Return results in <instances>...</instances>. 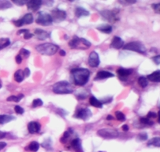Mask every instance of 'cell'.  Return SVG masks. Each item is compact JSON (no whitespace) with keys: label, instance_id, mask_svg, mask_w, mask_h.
I'll list each match as a JSON object with an SVG mask.
<instances>
[{"label":"cell","instance_id":"1","mask_svg":"<svg viewBox=\"0 0 160 152\" xmlns=\"http://www.w3.org/2000/svg\"><path fill=\"white\" fill-rule=\"evenodd\" d=\"M74 83L77 86H85L89 79L90 72L86 68H76L71 71Z\"/></svg>","mask_w":160,"mask_h":152},{"label":"cell","instance_id":"2","mask_svg":"<svg viewBox=\"0 0 160 152\" xmlns=\"http://www.w3.org/2000/svg\"><path fill=\"white\" fill-rule=\"evenodd\" d=\"M73 86L66 81H60L53 86V91L58 94H69L73 92Z\"/></svg>","mask_w":160,"mask_h":152},{"label":"cell","instance_id":"3","mask_svg":"<svg viewBox=\"0 0 160 152\" xmlns=\"http://www.w3.org/2000/svg\"><path fill=\"white\" fill-rule=\"evenodd\" d=\"M36 50L42 55L53 56V55L57 53V52L59 50V47L54 44L46 43V44H42L38 45L36 47Z\"/></svg>","mask_w":160,"mask_h":152},{"label":"cell","instance_id":"4","mask_svg":"<svg viewBox=\"0 0 160 152\" xmlns=\"http://www.w3.org/2000/svg\"><path fill=\"white\" fill-rule=\"evenodd\" d=\"M69 46L72 49H81V50H85L88 49L91 46V43L86 39L82 38V37H74L69 42Z\"/></svg>","mask_w":160,"mask_h":152},{"label":"cell","instance_id":"5","mask_svg":"<svg viewBox=\"0 0 160 152\" xmlns=\"http://www.w3.org/2000/svg\"><path fill=\"white\" fill-rule=\"evenodd\" d=\"M123 48L125 50L136 52V53H141V54H145L147 52L144 44L139 41H132L130 43H128L127 44L123 45Z\"/></svg>","mask_w":160,"mask_h":152},{"label":"cell","instance_id":"6","mask_svg":"<svg viewBox=\"0 0 160 152\" xmlns=\"http://www.w3.org/2000/svg\"><path fill=\"white\" fill-rule=\"evenodd\" d=\"M36 22L44 26H48L53 23V19L50 14L46 12H39L36 18Z\"/></svg>","mask_w":160,"mask_h":152},{"label":"cell","instance_id":"7","mask_svg":"<svg viewBox=\"0 0 160 152\" xmlns=\"http://www.w3.org/2000/svg\"><path fill=\"white\" fill-rule=\"evenodd\" d=\"M97 135L104 139H115L119 136V131L111 128H103L97 131Z\"/></svg>","mask_w":160,"mask_h":152},{"label":"cell","instance_id":"8","mask_svg":"<svg viewBox=\"0 0 160 152\" xmlns=\"http://www.w3.org/2000/svg\"><path fill=\"white\" fill-rule=\"evenodd\" d=\"M119 11H120L117 9L112 10V11H103L100 12V14L107 21L110 22H115L116 21H119V18L117 17Z\"/></svg>","mask_w":160,"mask_h":152},{"label":"cell","instance_id":"9","mask_svg":"<svg viewBox=\"0 0 160 152\" xmlns=\"http://www.w3.org/2000/svg\"><path fill=\"white\" fill-rule=\"evenodd\" d=\"M50 15L52 17V19H53V21L58 23L61 22V21H63L66 18V13H65V11L58 9V8L53 10L52 14Z\"/></svg>","mask_w":160,"mask_h":152},{"label":"cell","instance_id":"10","mask_svg":"<svg viewBox=\"0 0 160 152\" xmlns=\"http://www.w3.org/2000/svg\"><path fill=\"white\" fill-rule=\"evenodd\" d=\"M33 21V17L32 14H27L23 16V18H20V19L17 20V21H14L15 26L21 27L23 25H29L31 24Z\"/></svg>","mask_w":160,"mask_h":152},{"label":"cell","instance_id":"11","mask_svg":"<svg viewBox=\"0 0 160 152\" xmlns=\"http://www.w3.org/2000/svg\"><path fill=\"white\" fill-rule=\"evenodd\" d=\"M92 112L89 108H80L77 111L75 114V117L78 119H81L83 121H86L88 118L92 117Z\"/></svg>","mask_w":160,"mask_h":152},{"label":"cell","instance_id":"12","mask_svg":"<svg viewBox=\"0 0 160 152\" xmlns=\"http://www.w3.org/2000/svg\"><path fill=\"white\" fill-rule=\"evenodd\" d=\"M100 58H99V55L97 52L93 51L92 52L88 57V65L92 67H97L100 65Z\"/></svg>","mask_w":160,"mask_h":152},{"label":"cell","instance_id":"13","mask_svg":"<svg viewBox=\"0 0 160 152\" xmlns=\"http://www.w3.org/2000/svg\"><path fill=\"white\" fill-rule=\"evenodd\" d=\"M132 73V69H127V68H123V67H120L117 70V75L118 77L120 80H126L127 78L128 77L129 75Z\"/></svg>","mask_w":160,"mask_h":152},{"label":"cell","instance_id":"14","mask_svg":"<svg viewBox=\"0 0 160 152\" xmlns=\"http://www.w3.org/2000/svg\"><path fill=\"white\" fill-rule=\"evenodd\" d=\"M42 4V2L41 0H31L27 2V6L28 10L31 11H36L40 8Z\"/></svg>","mask_w":160,"mask_h":152},{"label":"cell","instance_id":"15","mask_svg":"<svg viewBox=\"0 0 160 152\" xmlns=\"http://www.w3.org/2000/svg\"><path fill=\"white\" fill-rule=\"evenodd\" d=\"M123 45H124V42H123V40H122L120 37H116H116H113L112 41L110 47L115 49H120L121 48H123Z\"/></svg>","mask_w":160,"mask_h":152},{"label":"cell","instance_id":"16","mask_svg":"<svg viewBox=\"0 0 160 152\" xmlns=\"http://www.w3.org/2000/svg\"><path fill=\"white\" fill-rule=\"evenodd\" d=\"M41 124L35 121H31L28 124V131L30 134H35L40 131Z\"/></svg>","mask_w":160,"mask_h":152},{"label":"cell","instance_id":"17","mask_svg":"<svg viewBox=\"0 0 160 152\" xmlns=\"http://www.w3.org/2000/svg\"><path fill=\"white\" fill-rule=\"evenodd\" d=\"M34 35L38 40H46V38L49 37V33L45 30H41V29H36L34 30Z\"/></svg>","mask_w":160,"mask_h":152},{"label":"cell","instance_id":"18","mask_svg":"<svg viewBox=\"0 0 160 152\" xmlns=\"http://www.w3.org/2000/svg\"><path fill=\"white\" fill-rule=\"evenodd\" d=\"M114 77V75L109 71H101L97 74V76L95 78V80H101V79H108V78Z\"/></svg>","mask_w":160,"mask_h":152},{"label":"cell","instance_id":"19","mask_svg":"<svg viewBox=\"0 0 160 152\" xmlns=\"http://www.w3.org/2000/svg\"><path fill=\"white\" fill-rule=\"evenodd\" d=\"M71 147H72V149H73L75 151L83 152L82 147H81V141L80 139H74L72 141V143H71Z\"/></svg>","mask_w":160,"mask_h":152},{"label":"cell","instance_id":"20","mask_svg":"<svg viewBox=\"0 0 160 152\" xmlns=\"http://www.w3.org/2000/svg\"><path fill=\"white\" fill-rule=\"evenodd\" d=\"M75 14L78 18H81V17H85V16L89 15V12L85 8H83L81 7H78L76 8L75 10Z\"/></svg>","mask_w":160,"mask_h":152},{"label":"cell","instance_id":"21","mask_svg":"<svg viewBox=\"0 0 160 152\" xmlns=\"http://www.w3.org/2000/svg\"><path fill=\"white\" fill-rule=\"evenodd\" d=\"M148 79L151 82H160V71H156L151 73L148 76Z\"/></svg>","mask_w":160,"mask_h":152},{"label":"cell","instance_id":"22","mask_svg":"<svg viewBox=\"0 0 160 152\" xmlns=\"http://www.w3.org/2000/svg\"><path fill=\"white\" fill-rule=\"evenodd\" d=\"M97 29L104 33H110L112 31V27L110 25H100L97 27Z\"/></svg>","mask_w":160,"mask_h":152},{"label":"cell","instance_id":"23","mask_svg":"<svg viewBox=\"0 0 160 152\" xmlns=\"http://www.w3.org/2000/svg\"><path fill=\"white\" fill-rule=\"evenodd\" d=\"M89 103H90V105H92V106H94V107H96V108H102L103 107L102 101H99V100L97 99V98H96L94 96L90 97Z\"/></svg>","mask_w":160,"mask_h":152},{"label":"cell","instance_id":"24","mask_svg":"<svg viewBox=\"0 0 160 152\" xmlns=\"http://www.w3.org/2000/svg\"><path fill=\"white\" fill-rule=\"evenodd\" d=\"M25 75H24V71L21 69L18 70L17 71L14 73V79L17 82H21L24 80L25 79Z\"/></svg>","mask_w":160,"mask_h":152},{"label":"cell","instance_id":"25","mask_svg":"<svg viewBox=\"0 0 160 152\" xmlns=\"http://www.w3.org/2000/svg\"><path fill=\"white\" fill-rule=\"evenodd\" d=\"M14 120V117L11 115H0V124H5Z\"/></svg>","mask_w":160,"mask_h":152},{"label":"cell","instance_id":"26","mask_svg":"<svg viewBox=\"0 0 160 152\" xmlns=\"http://www.w3.org/2000/svg\"><path fill=\"white\" fill-rule=\"evenodd\" d=\"M39 143L36 141H33L30 143L28 145V147H27V150H30L32 152H36L39 149Z\"/></svg>","mask_w":160,"mask_h":152},{"label":"cell","instance_id":"27","mask_svg":"<svg viewBox=\"0 0 160 152\" xmlns=\"http://www.w3.org/2000/svg\"><path fill=\"white\" fill-rule=\"evenodd\" d=\"M148 146L160 147V137H154L148 142Z\"/></svg>","mask_w":160,"mask_h":152},{"label":"cell","instance_id":"28","mask_svg":"<svg viewBox=\"0 0 160 152\" xmlns=\"http://www.w3.org/2000/svg\"><path fill=\"white\" fill-rule=\"evenodd\" d=\"M24 98L23 94H18V95H12L7 98V101H11V102H19L22 98Z\"/></svg>","mask_w":160,"mask_h":152},{"label":"cell","instance_id":"29","mask_svg":"<svg viewBox=\"0 0 160 152\" xmlns=\"http://www.w3.org/2000/svg\"><path fill=\"white\" fill-rule=\"evenodd\" d=\"M11 7H12V4L9 1H6V0L0 1V10H6Z\"/></svg>","mask_w":160,"mask_h":152},{"label":"cell","instance_id":"30","mask_svg":"<svg viewBox=\"0 0 160 152\" xmlns=\"http://www.w3.org/2000/svg\"><path fill=\"white\" fill-rule=\"evenodd\" d=\"M10 44H11V40L8 38L0 39V50L2 48H5Z\"/></svg>","mask_w":160,"mask_h":152},{"label":"cell","instance_id":"31","mask_svg":"<svg viewBox=\"0 0 160 152\" xmlns=\"http://www.w3.org/2000/svg\"><path fill=\"white\" fill-rule=\"evenodd\" d=\"M138 83H139V86H141L142 88H144L148 86V79H146L145 77H139V79H138Z\"/></svg>","mask_w":160,"mask_h":152},{"label":"cell","instance_id":"32","mask_svg":"<svg viewBox=\"0 0 160 152\" xmlns=\"http://www.w3.org/2000/svg\"><path fill=\"white\" fill-rule=\"evenodd\" d=\"M42 105H43L42 100L39 99V98L33 100V103H32V106H33V108H37V107L42 106Z\"/></svg>","mask_w":160,"mask_h":152},{"label":"cell","instance_id":"33","mask_svg":"<svg viewBox=\"0 0 160 152\" xmlns=\"http://www.w3.org/2000/svg\"><path fill=\"white\" fill-rule=\"evenodd\" d=\"M70 131H71V129H69V131H65V133H64V135H63V136H62V138L61 139V141H62V143H65V142L68 140V139L70 137V135H71Z\"/></svg>","mask_w":160,"mask_h":152},{"label":"cell","instance_id":"34","mask_svg":"<svg viewBox=\"0 0 160 152\" xmlns=\"http://www.w3.org/2000/svg\"><path fill=\"white\" fill-rule=\"evenodd\" d=\"M115 114H116V117L117 118V120H119L120 121H125L126 117H125V115L122 112H120V111H116Z\"/></svg>","mask_w":160,"mask_h":152},{"label":"cell","instance_id":"35","mask_svg":"<svg viewBox=\"0 0 160 152\" xmlns=\"http://www.w3.org/2000/svg\"><path fill=\"white\" fill-rule=\"evenodd\" d=\"M139 121H140V122L142 123V124H145V125L151 126V125H153L154 124V123L152 122L151 121H150L148 118H142H142H140V120H139Z\"/></svg>","mask_w":160,"mask_h":152},{"label":"cell","instance_id":"36","mask_svg":"<svg viewBox=\"0 0 160 152\" xmlns=\"http://www.w3.org/2000/svg\"><path fill=\"white\" fill-rule=\"evenodd\" d=\"M30 51L27 50V49H25V48H22L21 50H20V56H22V57H25V58H27L29 56H30Z\"/></svg>","mask_w":160,"mask_h":152},{"label":"cell","instance_id":"37","mask_svg":"<svg viewBox=\"0 0 160 152\" xmlns=\"http://www.w3.org/2000/svg\"><path fill=\"white\" fill-rule=\"evenodd\" d=\"M148 134L146 132H142L138 135L137 139L139 140H140V141H144V140H148Z\"/></svg>","mask_w":160,"mask_h":152},{"label":"cell","instance_id":"38","mask_svg":"<svg viewBox=\"0 0 160 152\" xmlns=\"http://www.w3.org/2000/svg\"><path fill=\"white\" fill-rule=\"evenodd\" d=\"M14 111H15L16 113L20 114V115L24 113V108H22V107L19 106V105H16V106L14 107Z\"/></svg>","mask_w":160,"mask_h":152},{"label":"cell","instance_id":"39","mask_svg":"<svg viewBox=\"0 0 160 152\" xmlns=\"http://www.w3.org/2000/svg\"><path fill=\"white\" fill-rule=\"evenodd\" d=\"M152 8L154 9L155 13L160 14V2L158 3H154L152 4Z\"/></svg>","mask_w":160,"mask_h":152},{"label":"cell","instance_id":"40","mask_svg":"<svg viewBox=\"0 0 160 152\" xmlns=\"http://www.w3.org/2000/svg\"><path fill=\"white\" fill-rule=\"evenodd\" d=\"M13 2L18 6H22L24 5V4L27 3V1H25V0H16V1H13Z\"/></svg>","mask_w":160,"mask_h":152},{"label":"cell","instance_id":"41","mask_svg":"<svg viewBox=\"0 0 160 152\" xmlns=\"http://www.w3.org/2000/svg\"><path fill=\"white\" fill-rule=\"evenodd\" d=\"M33 36V34H32V33H30V31L27 32L26 33H24V39H26V40H28V39H30Z\"/></svg>","mask_w":160,"mask_h":152},{"label":"cell","instance_id":"42","mask_svg":"<svg viewBox=\"0 0 160 152\" xmlns=\"http://www.w3.org/2000/svg\"><path fill=\"white\" fill-rule=\"evenodd\" d=\"M152 60H153L154 63H156V64H160V56H155V57L152 58Z\"/></svg>","mask_w":160,"mask_h":152},{"label":"cell","instance_id":"43","mask_svg":"<svg viewBox=\"0 0 160 152\" xmlns=\"http://www.w3.org/2000/svg\"><path fill=\"white\" fill-rule=\"evenodd\" d=\"M15 60H16V62H17V63H18V64H19V63H21L22 61V57L20 55H18V56L15 57Z\"/></svg>","mask_w":160,"mask_h":152},{"label":"cell","instance_id":"44","mask_svg":"<svg viewBox=\"0 0 160 152\" xmlns=\"http://www.w3.org/2000/svg\"><path fill=\"white\" fill-rule=\"evenodd\" d=\"M157 117V114L155 113H152V112H149L148 114V118H155Z\"/></svg>","mask_w":160,"mask_h":152},{"label":"cell","instance_id":"45","mask_svg":"<svg viewBox=\"0 0 160 152\" xmlns=\"http://www.w3.org/2000/svg\"><path fill=\"white\" fill-rule=\"evenodd\" d=\"M23 71H24L25 77H28L29 75H30V69H29V68H26L25 70H23Z\"/></svg>","mask_w":160,"mask_h":152},{"label":"cell","instance_id":"46","mask_svg":"<svg viewBox=\"0 0 160 152\" xmlns=\"http://www.w3.org/2000/svg\"><path fill=\"white\" fill-rule=\"evenodd\" d=\"M7 146V143L5 142H0V150H2V149L5 148Z\"/></svg>","mask_w":160,"mask_h":152},{"label":"cell","instance_id":"47","mask_svg":"<svg viewBox=\"0 0 160 152\" xmlns=\"http://www.w3.org/2000/svg\"><path fill=\"white\" fill-rule=\"evenodd\" d=\"M122 128H123V131H128V129H129L128 126L127 124H124V125L122 126Z\"/></svg>","mask_w":160,"mask_h":152},{"label":"cell","instance_id":"48","mask_svg":"<svg viewBox=\"0 0 160 152\" xmlns=\"http://www.w3.org/2000/svg\"><path fill=\"white\" fill-rule=\"evenodd\" d=\"M28 31H29L28 30H21L18 32V34H22V33H23V34H24V33H26L27 32H28Z\"/></svg>","mask_w":160,"mask_h":152},{"label":"cell","instance_id":"49","mask_svg":"<svg viewBox=\"0 0 160 152\" xmlns=\"http://www.w3.org/2000/svg\"><path fill=\"white\" fill-rule=\"evenodd\" d=\"M6 136V133L3 131H0V139H2Z\"/></svg>","mask_w":160,"mask_h":152},{"label":"cell","instance_id":"50","mask_svg":"<svg viewBox=\"0 0 160 152\" xmlns=\"http://www.w3.org/2000/svg\"><path fill=\"white\" fill-rule=\"evenodd\" d=\"M65 54H66V53H65V52L64 50H61L60 51V55L62 56H65Z\"/></svg>","mask_w":160,"mask_h":152},{"label":"cell","instance_id":"51","mask_svg":"<svg viewBox=\"0 0 160 152\" xmlns=\"http://www.w3.org/2000/svg\"><path fill=\"white\" fill-rule=\"evenodd\" d=\"M157 116H158V123H159V124H160V110L158 111V114H157Z\"/></svg>","mask_w":160,"mask_h":152},{"label":"cell","instance_id":"52","mask_svg":"<svg viewBox=\"0 0 160 152\" xmlns=\"http://www.w3.org/2000/svg\"><path fill=\"white\" fill-rule=\"evenodd\" d=\"M112 118H113V117H112L111 115H109V116H108V117H107V120H112Z\"/></svg>","mask_w":160,"mask_h":152},{"label":"cell","instance_id":"53","mask_svg":"<svg viewBox=\"0 0 160 152\" xmlns=\"http://www.w3.org/2000/svg\"><path fill=\"white\" fill-rule=\"evenodd\" d=\"M2 88V84H1V82H0V89Z\"/></svg>","mask_w":160,"mask_h":152}]
</instances>
